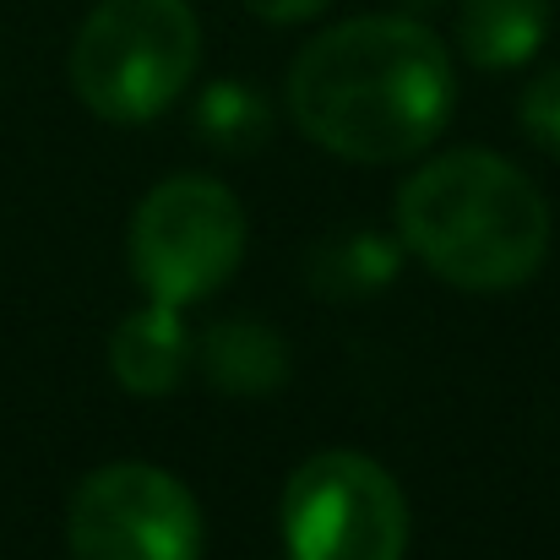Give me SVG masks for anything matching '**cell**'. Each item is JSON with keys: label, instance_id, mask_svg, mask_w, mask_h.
Segmentation results:
<instances>
[{"label": "cell", "instance_id": "obj_1", "mask_svg": "<svg viewBox=\"0 0 560 560\" xmlns=\"http://www.w3.org/2000/svg\"><path fill=\"white\" fill-rule=\"evenodd\" d=\"M294 126L343 164L419 159L452 120L457 71L419 16H349L316 33L289 66Z\"/></svg>", "mask_w": 560, "mask_h": 560}, {"label": "cell", "instance_id": "obj_2", "mask_svg": "<svg viewBox=\"0 0 560 560\" xmlns=\"http://www.w3.org/2000/svg\"><path fill=\"white\" fill-rule=\"evenodd\" d=\"M550 201L512 159L452 148L397 190V240L463 294L523 289L550 256Z\"/></svg>", "mask_w": 560, "mask_h": 560}, {"label": "cell", "instance_id": "obj_3", "mask_svg": "<svg viewBox=\"0 0 560 560\" xmlns=\"http://www.w3.org/2000/svg\"><path fill=\"white\" fill-rule=\"evenodd\" d=\"M201 22L190 0H98L71 38V93L109 126H148L190 88Z\"/></svg>", "mask_w": 560, "mask_h": 560}, {"label": "cell", "instance_id": "obj_4", "mask_svg": "<svg viewBox=\"0 0 560 560\" xmlns=\"http://www.w3.org/2000/svg\"><path fill=\"white\" fill-rule=\"evenodd\" d=\"M245 240L250 218L223 180L170 175L142 196L131 218V272L148 300L186 311L240 272Z\"/></svg>", "mask_w": 560, "mask_h": 560}, {"label": "cell", "instance_id": "obj_5", "mask_svg": "<svg viewBox=\"0 0 560 560\" xmlns=\"http://www.w3.org/2000/svg\"><path fill=\"white\" fill-rule=\"evenodd\" d=\"M408 528L397 479L365 452H316L283 485L289 560H402Z\"/></svg>", "mask_w": 560, "mask_h": 560}, {"label": "cell", "instance_id": "obj_6", "mask_svg": "<svg viewBox=\"0 0 560 560\" xmlns=\"http://www.w3.org/2000/svg\"><path fill=\"white\" fill-rule=\"evenodd\" d=\"M201 506L153 463L93 468L66 506L71 560H201Z\"/></svg>", "mask_w": 560, "mask_h": 560}, {"label": "cell", "instance_id": "obj_7", "mask_svg": "<svg viewBox=\"0 0 560 560\" xmlns=\"http://www.w3.org/2000/svg\"><path fill=\"white\" fill-rule=\"evenodd\" d=\"M190 327L175 305L148 300L109 332V375L131 397H164L190 375Z\"/></svg>", "mask_w": 560, "mask_h": 560}, {"label": "cell", "instance_id": "obj_8", "mask_svg": "<svg viewBox=\"0 0 560 560\" xmlns=\"http://www.w3.org/2000/svg\"><path fill=\"white\" fill-rule=\"evenodd\" d=\"M190 365L212 392L229 397H267L289 381V343L267 327V322H212L196 343H190Z\"/></svg>", "mask_w": 560, "mask_h": 560}, {"label": "cell", "instance_id": "obj_9", "mask_svg": "<svg viewBox=\"0 0 560 560\" xmlns=\"http://www.w3.org/2000/svg\"><path fill=\"white\" fill-rule=\"evenodd\" d=\"M550 33V0H463L457 49L474 71H517Z\"/></svg>", "mask_w": 560, "mask_h": 560}, {"label": "cell", "instance_id": "obj_10", "mask_svg": "<svg viewBox=\"0 0 560 560\" xmlns=\"http://www.w3.org/2000/svg\"><path fill=\"white\" fill-rule=\"evenodd\" d=\"M402 267V240H386L375 229H343L316 240L305 261V283L322 300H371Z\"/></svg>", "mask_w": 560, "mask_h": 560}, {"label": "cell", "instance_id": "obj_11", "mask_svg": "<svg viewBox=\"0 0 560 560\" xmlns=\"http://www.w3.org/2000/svg\"><path fill=\"white\" fill-rule=\"evenodd\" d=\"M196 137L229 159H245L256 153L267 137H272V109L256 88L245 82H212L201 98H196Z\"/></svg>", "mask_w": 560, "mask_h": 560}, {"label": "cell", "instance_id": "obj_12", "mask_svg": "<svg viewBox=\"0 0 560 560\" xmlns=\"http://www.w3.org/2000/svg\"><path fill=\"white\" fill-rule=\"evenodd\" d=\"M523 131L534 137V148H545L550 159H560V66L539 71L523 88Z\"/></svg>", "mask_w": 560, "mask_h": 560}, {"label": "cell", "instance_id": "obj_13", "mask_svg": "<svg viewBox=\"0 0 560 560\" xmlns=\"http://www.w3.org/2000/svg\"><path fill=\"white\" fill-rule=\"evenodd\" d=\"M245 5H250V16H261V22H272V27H294V22L322 16L332 0H245Z\"/></svg>", "mask_w": 560, "mask_h": 560}, {"label": "cell", "instance_id": "obj_14", "mask_svg": "<svg viewBox=\"0 0 560 560\" xmlns=\"http://www.w3.org/2000/svg\"><path fill=\"white\" fill-rule=\"evenodd\" d=\"M402 5H413V11H430V5H441V0H402Z\"/></svg>", "mask_w": 560, "mask_h": 560}]
</instances>
